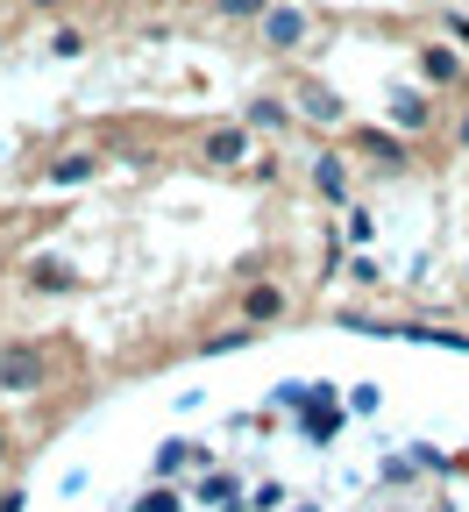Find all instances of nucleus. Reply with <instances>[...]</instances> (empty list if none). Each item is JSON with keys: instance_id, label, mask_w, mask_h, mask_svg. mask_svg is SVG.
Masks as SVG:
<instances>
[{"instance_id": "5", "label": "nucleus", "mask_w": 469, "mask_h": 512, "mask_svg": "<svg viewBox=\"0 0 469 512\" xmlns=\"http://www.w3.org/2000/svg\"><path fill=\"white\" fill-rule=\"evenodd\" d=\"M242 150H249L242 128H214V136H207V164H242Z\"/></svg>"}, {"instance_id": "13", "label": "nucleus", "mask_w": 469, "mask_h": 512, "mask_svg": "<svg viewBox=\"0 0 469 512\" xmlns=\"http://www.w3.org/2000/svg\"><path fill=\"white\" fill-rule=\"evenodd\" d=\"M136 512H178V498L157 484V491H143V498H136Z\"/></svg>"}, {"instance_id": "18", "label": "nucleus", "mask_w": 469, "mask_h": 512, "mask_svg": "<svg viewBox=\"0 0 469 512\" xmlns=\"http://www.w3.org/2000/svg\"><path fill=\"white\" fill-rule=\"evenodd\" d=\"M0 463H8V434H0Z\"/></svg>"}, {"instance_id": "10", "label": "nucleus", "mask_w": 469, "mask_h": 512, "mask_svg": "<svg viewBox=\"0 0 469 512\" xmlns=\"http://www.w3.org/2000/svg\"><path fill=\"white\" fill-rule=\"evenodd\" d=\"M214 15H228V22H263V15H271V0H214Z\"/></svg>"}, {"instance_id": "14", "label": "nucleus", "mask_w": 469, "mask_h": 512, "mask_svg": "<svg viewBox=\"0 0 469 512\" xmlns=\"http://www.w3.org/2000/svg\"><path fill=\"white\" fill-rule=\"evenodd\" d=\"M398 128H427V114H420V100H413V93H398Z\"/></svg>"}, {"instance_id": "7", "label": "nucleus", "mask_w": 469, "mask_h": 512, "mask_svg": "<svg viewBox=\"0 0 469 512\" xmlns=\"http://www.w3.org/2000/svg\"><path fill=\"white\" fill-rule=\"evenodd\" d=\"M93 171H100V157H57L50 164V185H86Z\"/></svg>"}, {"instance_id": "8", "label": "nucleus", "mask_w": 469, "mask_h": 512, "mask_svg": "<svg viewBox=\"0 0 469 512\" xmlns=\"http://www.w3.org/2000/svg\"><path fill=\"white\" fill-rule=\"evenodd\" d=\"M313 185L327 192V200H349V178H342V157H320V171H313Z\"/></svg>"}, {"instance_id": "9", "label": "nucleus", "mask_w": 469, "mask_h": 512, "mask_svg": "<svg viewBox=\"0 0 469 512\" xmlns=\"http://www.w3.org/2000/svg\"><path fill=\"white\" fill-rule=\"evenodd\" d=\"M285 121H292V114H285V100H249V128H271V136H278Z\"/></svg>"}, {"instance_id": "2", "label": "nucleus", "mask_w": 469, "mask_h": 512, "mask_svg": "<svg viewBox=\"0 0 469 512\" xmlns=\"http://www.w3.org/2000/svg\"><path fill=\"white\" fill-rule=\"evenodd\" d=\"M36 377H43L36 342H8V349H0V392H29Z\"/></svg>"}, {"instance_id": "12", "label": "nucleus", "mask_w": 469, "mask_h": 512, "mask_svg": "<svg viewBox=\"0 0 469 512\" xmlns=\"http://www.w3.org/2000/svg\"><path fill=\"white\" fill-rule=\"evenodd\" d=\"M185 456H192L185 441H164V448H157V477H178V470H185Z\"/></svg>"}, {"instance_id": "3", "label": "nucleus", "mask_w": 469, "mask_h": 512, "mask_svg": "<svg viewBox=\"0 0 469 512\" xmlns=\"http://www.w3.org/2000/svg\"><path fill=\"white\" fill-rule=\"evenodd\" d=\"M420 79H427V86H455V79H462V57L441 50V43H427V50H420Z\"/></svg>"}, {"instance_id": "11", "label": "nucleus", "mask_w": 469, "mask_h": 512, "mask_svg": "<svg viewBox=\"0 0 469 512\" xmlns=\"http://www.w3.org/2000/svg\"><path fill=\"white\" fill-rule=\"evenodd\" d=\"M29 285L36 292H72V271L64 264H29Z\"/></svg>"}, {"instance_id": "4", "label": "nucleus", "mask_w": 469, "mask_h": 512, "mask_svg": "<svg viewBox=\"0 0 469 512\" xmlns=\"http://www.w3.org/2000/svg\"><path fill=\"white\" fill-rule=\"evenodd\" d=\"M278 313H285V292H278V285L242 292V320H278Z\"/></svg>"}, {"instance_id": "1", "label": "nucleus", "mask_w": 469, "mask_h": 512, "mask_svg": "<svg viewBox=\"0 0 469 512\" xmlns=\"http://www.w3.org/2000/svg\"><path fill=\"white\" fill-rule=\"evenodd\" d=\"M256 29H263V50H299V43L313 36L306 8H292V0H271V15H263Z\"/></svg>"}, {"instance_id": "16", "label": "nucleus", "mask_w": 469, "mask_h": 512, "mask_svg": "<svg viewBox=\"0 0 469 512\" xmlns=\"http://www.w3.org/2000/svg\"><path fill=\"white\" fill-rule=\"evenodd\" d=\"M455 143H469V114H462V128H455Z\"/></svg>"}, {"instance_id": "6", "label": "nucleus", "mask_w": 469, "mask_h": 512, "mask_svg": "<svg viewBox=\"0 0 469 512\" xmlns=\"http://www.w3.org/2000/svg\"><path fill=\"white\" fill-rule=\"evenodd\" d=\"M363 150H370L377 164H391V171H406V164H413V150H406V143H398V136H377V128H370V136H363Z\"/></svg>"}, {"instance_id": "17", "label": "nucleus", "mask_w": 469, "mask_h": 512, "mask_svg": "<svg viewBox=\"0 0 469 512\" xmlns=\"http://www.w3.org/2000/svg\"><path fill=\"white\" fill-rule=\"evenodd\" d=\"M29 8H64V0H29Z\"/></svg>"}, {"instance_id": "15", "label": "nucleus", "mask_w": 469, "mask_h": 512, "mask_svg": "<svg viewBox=\"0 0 469 512\" xmlns=\"http://www.w3.org/2000/svg\"><path fill=\"white\" fill-rule=\"evenodd\" d=\"M377 399H384L377 384H356V392H349V406H356V413H377Z\"/></svg>"}]
</instances>
